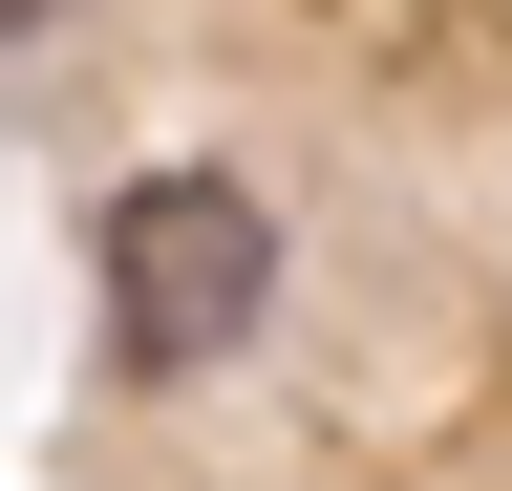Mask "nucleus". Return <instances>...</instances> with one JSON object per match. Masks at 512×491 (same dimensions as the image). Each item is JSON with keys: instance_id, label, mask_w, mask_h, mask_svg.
Returning <instances> with one entry per match:
<instances>
[{"instance_id": "f03ea898", "label": "nucleus", "mask_w": 512, "mask_h": 491, "mask_svg": "<svg viewBox=\"0 0 512 491\" xmlns=\"http://www.w3.org/2000/svg\"><path fill=\"white\" fill-rule=\"evenodd\" d=\"M22 22H64V0H22Z\"/></svg>"}, {"instance_id": "f257e3e1", "label": "nucleus", "mask_w": 512, "mask_h": 491, "mask_svg": "<svg viewBox=\"0 0 512 491\" xmlns=\"http://www.w3.org/2000/svg\"><path fill=\"white\" fill-rule=\"evenodd\" d=\"M86 299H107V363L128 385H192L278 321V193L256 171H128L86 214Z\"/></svg>"}]
</instances>
